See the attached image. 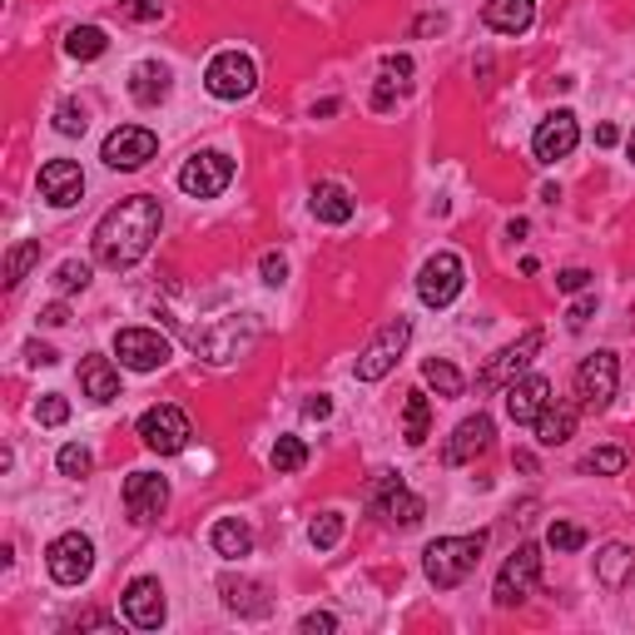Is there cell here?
Listing matches in <instances>:
<instances>
[{"label": "cell", "instance_id": "obj_1", "mask_svg": "<svg viewBox=\"0 0 635 635\" xmlns=\"http://www.w3.org/2000/svg\"><path fill=\"white\" fill-rule=\"evenodd\" d=\"M159 224H165V209L159 199L150 194H134V199H119L115 209L94 224V259L105 263V269H134L154 248L159 238Z\"/></svg>", "mask_w": 635, "mask_h": 635}, {"label": "cell", "instance_id": "obj_2", "mask_svg": "<svg viewBox=\"0 0 635 635\" xmlns=\"http://www.w3.org/2000/svg\"><path fill=\"white\" fill-rule=\"evenodd\" d=\"M482 552H487V531H471V536H437L423 552V571L437 591H452L477 571Z\"/></svg>", "mask_w": 635, "mask_h": 635}, {"label": "cell", "instance_id": "obj_3", "mask_svg": "<svg viewBox=\"0 0 635 635\" xmlns=\"http://www.w3.org/2000/svg\"><path fill=\"white\" fill-rule=\"evenodd\" d=\"M407 342H412V323H407V318L383 323V328L373 333V342L358 353L353 377H358V383H383V377L398 367V358H402V348H407Z\"/></svg>", "mask_w": 635, "mask_h": 635}, {"label": "cell", "instance_id": "obj_4", "mask_svg": "<svg viewBox=\"0 0 635 635\" xmlns=\"http://www.w3.org/2000/svg\"><path fill=\"white\" fill-rule=\"evenodd\" d=\"M204 90L213 100H248V94L259 90V65L244 50H219L209 60V70H204Z\"/></svg>", "mask_w": 635, "mask_h": 635}, {"label": "cell", "instance_id": "obj_5", "mask_svg": "<svg viewBox=\"0 0 635 635\" xmlns=\"http://www.w3.org/2000/svg\"><path fill=\"white\" fill-rule=\"evenodd\" d=\"M536 581H542V546L536 542H521L517 552L502 561V571H496V606H521V600L536 591Z\"/></svg>", "mask_w": 635, "mask_h": 635}, {"label": "cell", "instance_id": "obj_6", "mask_svg": "<svg viewBox=\"0 0 635 635\" xmlns=\"http://www.w3.org/2000/svg\"><path fill=\"white\" fill-rule=\"evenodd\" d=\"M234 184V159L224 150H199L189 154V165L179 169V189H184L189 199H213V194H224Z\"/></svg>", "mask_w": 635, "mask_h": 635}, {"label": "cell", "instance_id": "obj_7", "mask_svg": "<svg viewBox=\"0 0 635 635\" xmlns=\"http://www.w3.org/2000/svg\"><path fill=\"white\" fill-rule=\"evenodd\" d=\"M46 566H50V581H55V586H80L94 571V542L85 531H65V536L50 542Z\"/></svg>", "mask_w": 635, "mask_h": 635}, {"label": "cell", "instance_id": "obj_8", "mask_svg": "<svg viewBox=\"0 0 635 635\" xmlns=\"http://www.w3.org/2000/svg\"><path fill=\"white\" fill-rule=\"evenodd\" d=\"M542 353V328H527L517 342H506L502 353L492 358V363L482 367V377H477V388L482 392H492V388H511L517 377H527V367H531V358Z\"/></svg>", "mask_w": 635, "mask_h": 635}, {"label": "cell", "instance_id": "obj_9", "mask_svg": "<svg viewBox=\"0 0 635 635\" xmlns=\"http://www.w3.org/2000/svg\"><path fill=\"white\" fill-rule=\"evenodd\" d=\"M462 283H467V269H462L457 254H432V259L417 269V298H423L427 308H448L452 298L462 294Z\"/></svg>", "mask_w": 635, "mask_h": 635}, {"label": "cell", "instance_id": "obj_10", "mask_svg": "<svg viewBox=\"0 0 635 635\" xmlns=\"http://www.w3.org/2000/svg\"><path fill=\"white\" fill-rule=\"evenodd\" d=\"M189 417L179 407H169V402H159V407H150L140 417V442L150 452H159V457H174V452L189 448Z\"/></svg>", "mask_w": 635, "mask_h": 635}, {"label": "cell", "instance_id": "obj_11", "mask_svg": "<svg viewBox=\"0 0 635 635\" xmlns=\"http://www.w3.org/2000/svg\"><path fill=\"white\" fill-rule=\"evenodd\" d=\"M373 511L383 521H392V527L407 531V527H417V521L427 517V502L407 492V482H402L398 471H383V477H377V487H373Z\"/></svg>", "mask_w": 635, "mask_h": 635}, {"label": "cell", "instance_id": "obj_12", "mask_svg": "<svg viewBox=\"0 0 635 635\" xmlns=\"http://www.w3.org/2000/svg\"><path fill=\"white\" fill-rule=\"evenodd\" d=\"M615 383H621V363H615V353H591L586 363L576 367V398L586 412H600V407H611L615 398Z\"/></svg>", "mask_w": 635, "mask_h": 635}, {"label": "cell", "instance_id": "obj_13", "mask_svg": "<svg viewBox=\"0 0 635 635\" xmlns=\"http://www.w3.org/2000/svg\"><path fill=\"white\" fill-rule=\"evenodd\" d=\"M115 358L130 367V373H154V367L169 363V338L159 328H119Z\"/></svg>", "mask_w": 635, "mask_h": 635}, {"label": "cell", "instance_id": "obj_14", "mask_svg": "<svg viewBox=\"0 0 635 635\" xmlns=\"http://www.w3.org/2000/svg\"><path fill=\"white\" fill-rule=\"evenodd\" d=\"M165 506H169V482L159 471H130V477H125V511H130L134 527L159 521Z\"/></svg>", "mask_w": 635, "mask_h": 635}, {"label": "cell", "instance_id": "obj_15", "mask_svg": "<svg viewBox=\"0 0 635 635\" xmlns=\"http://www.w3.org/2000/svg\"><path fill=\"white\" fill-rule=\"evenodd\" d=\"M159 154V140H154V130H144V125H119L115 134L105 140V150H100V159H105L109 169H144Z\"/></svg>", "mask_w": 635, "mask_h": 635}, {"label": "cell", "instance_id": "obj_16", "mask_svg": "<svg viewBox=\"0 0 635 635\" xmlns=\"http://www.w3.org/2000/svg\"><path fill=\"white\" fill-rule=\"evenodd\" d=\"M119 606H125V621L134 625V631H159L169 615V600H165V586L154 576H134L130 586H125V596H119Z\"/></svg>", "mask_w": 635, "mask_h": 635}, {"label": "cell", "instance_id": "obj_17", "mask_svg": "<svg viewBox=\"0 0 635 635\" xmlns=\"http://www.w3.org/2000/svg\"><path fill=\"white\" fill-rule=\"evenodd\" d=\"M581 144V125L571 109H556V115H546L542 125H536V134H531V150H536V165H556V159H566V154Z\"/></svg>", "mask_w": 635, "mask_h": 635}, {"label": "cell", "instance_id": "obj_18", "mask_svg": "<svg viewBox=\"0 0 635 635\" xmlns=\"http://www.w3.org/2000/svg\"><path fill=\"white\" fill-rule=\"evenodd\" d=\"M492 437H496V427H492V417H487V412L462 417L457 432H452L448 448H442V462H448V467H467V462H477L487 448H492Z\"/></svg>", "mask_w": 635, "mask_h": 635}, {"label": "cell", "instance_id": "obj_19", "mask_svg": "<svg viewBox=\"0 0 635 635\" xmlns=\"http://www.w3.org/2000/svg\"><path fill=\"white\" fill-rule=\"evenodd\" d=\"M552 402V383H546L542 373H527V377H517L511 388H506V417L517 427H536V417H542V407Z\"/></svg>", "mask_w": 635, "mask_h": 635}, {"label": "cell", "instance_id": "obj_20", "mask_svg": "<svg viewBox=\"0 0 635 635\" xmlns=\"http://www.w3.org/2000/svg\"><path fill=\"white\" fill-rule=\"evenodd\" d=\"M40 194H46V204H55V209H75V204L85 199V174L75 159H50L46 169H40Z\"/></svg>", "mask_w": 635, "mask_h": 635}, {"label": "cell", "instance_id": "obj_21", "mask_svg": "<svg viewBox=\"0 0 635 635\" xmlns=\"http://www.w3.org/2000/svg\"><path fill=\"white\" fill-rule=\"evenodd\" d=\"M482 21L496 36H527L531 21H536V0H487Z\"/></svg>", "mask_w": 635, "mask_h": 635}, {"label": "cell", "instance_id": "obj_22", "mask_svg": "<svg viewBox=\"0 0 635 635\" xmlns=\"http://www.w3.org/2000/svg\"><path fill=\"white\" fill-rule=\"evenodd\" d=\"M219 596H224V606H229L234 615H254V621H259V615L273 611L269 591H263L259 581H234V576H224V581H219Z\"/></svg>", "mask_w": 635, "mask_h": 635}, {"label": "cell", "instance_id": "obj_23", "mask_svg": "<svg viewBox=\"0 0 635 635\" xmlns=\"http://www.w3.org/2000/svg\"><path fill=\"white\" fill-rule=\"evenodd\" d=\"M576 417H581L576 402H546L542 417H536V442H542V448H561V442H571Z\"/></svg>", "mask_w": 635, "mask_h": 635}, {"label": "cell", "instance_id": "obj_24", "mask_svg": "<svg viewBox=\"0 0 635 635\" xmlns=\"http://www.w3.org/2000/svg\"><path fill=\"white\" fill-rule=\"evenodd\" d=\"M80 388H85V398L100 402V407H105V402H115V398H119V373H115V363H109V358H100V353H90V358L80 363Z\"/></svg>", "mask_w": 635, "mask_h": 635}, {"label": "cell", "instance_id": "obj_25", "mask_svg": "<svg viewBox=\"0 0 635 635\" xmlns=\"http://www.w3.org/2000/svg\"><path fill=\"white\" fill-rule=\"evenodd\" d=\"M209 546L224 556V561H244V556L254 552V527L238 517H219L209 531Z\"/></svg>", "mask_w": 635, "mask_h": 635}, {"label": "cell", "instance_id": "obj_26", "mask_svg": "<svg viewBox=\"0 0 635 635\" xmlns=\"http://www.w3.org/2000/svg\"><path fill=\"white\" fill-rule=\"evenodd\" d=\"M308 204H313L318 224H348V219H353V209H358L353 194H348L342 184H333V179H323V184L313 189V199H308Z\"/></svg>", "mask_w": 635, "mask_h": 635}, {"label": "cell", "instance_id": "obj_27", "mask_svg": "<svg viewBox=\"0 0 635 635\" xmlns=\"http://www.w3.org/2000/svg\"><path fill=\"white\" fill-rule=\"evenodd\" d=\"M130 94H134V105L154 109V105H159V100L169 94V70H165V65H154V60L134 65V75H130Z\"/></svg>", "mask_w": 635, "mask_h": 635}, {"label": "cell", "instance_id": "obj_28", "mask_svg": "<svg viewBox=\"0 0 635 635\" xmlns=\"http://www.w3.org/2000/svg\"><path fill=\"white\" fill-rule=\"evenodd\" d=\"M427 432H432V402L423 388H412L402 402V437H407V448H423Z\"/></svg>", "mask_w": 635, "mask_h": 635}, {"label": "cell", "instance_id": "obj_29", "mask_svg": "<svg viewBox=\"0 0 635 635\" xmlns=\"http://www.w3.org/2000/svg\"><path fill=\"white\" fill-rule=\"evenodd\" d=\"M635 571V552L631 546H621V542H611V546H600V556H596V581L606 591H615L625 576Z\"/></svg>", "mask_w": 635, "mask_h": 635}, {"label": "cell", "instance_id": "obj_30", "mask_svg": "<svg viewBox=\"0 0 635 635\" xmlns=\"http://www.w3.org/2000/svg\"><path fill=\"white\" fill-rule=\"evenodd\" d=\"M109 50V36L100 25H75L70 36H65V55L70 60H100Z\"/></svg>", "mask_w": 635, "mask_h": 635}, {"label": "cell", "instance_id": "obj_31", "mask_svg": "<svg viewBox=\"0 0 635 635\" xmlns=\"http://www.w3.org/2000/svg\"><path fill=\"white\" fill-rule=\"evenodd\" d=\"M423 383L437 392V398H462V388H467V383H462V373L448 363V358H427V363H423Z\"/></svg>", "mask_w": 635, "mask_h": 635}, {"label": "cell", "instance_id": "obj_32", "mask_svg": "<svg viewBox=\"0 0 635 635\" xmlns=\"http://www.w3.org/2000/svg\"><path fill=\"white\" fill-rule=\"evenodd\" d=\"M40 263V238H25V244H15L11 254H5V288H21V278Z\"/></svg>", "mask_w": 635, "mask_h": 635}, {"label": "cell", "instance_id": "obj_33", "mask_svg": "<svg viewBox=\"0 0 635 635\" xmlns=\"http://www.w3.org/2000/svg\"><path fill=\"white\" fill-rule=\"evenodd\" d=\"M308 542H313L318 552H333V546L342 542V511H318V517L308 521Z\"/></svg>", "mask_w": 635, "mask_h": 635}, {"label": "cell", "instance_id": "obj_34", "mask_svg": "<svg viewBox=\"0 0 635 635\" xmlns=\"http://www.w3.org/2000/svg\"><path fill=\"white\" fill-rule=\"evenodd\" d=\"M303 462H308L303 437H278V442H273V471H298Z\"/></svg>", "mask_w": 635, "mask_h": 635}, {"label": "cell", "instance_id": "obj_35", "mask_svg": "<svg viewBox=\"0 0 635 635\" xmlns=\"http://www.w3.org/2000/svg\"><path fill=\"white\" fill-rule=\"evenodd\" d=\"M55 467H60V477H90V467H94V452L90 448H80V442H70V448H60V457H55Z\"/></svg>", "mask_w": 635, "mask_h": 635}, {"label": "cell", "instance_id": "obj_36", "mask_svg": "<svg viewBox=\"0 0 635 635\" xmlns=\"http://www.w3.org/2000/svg\"><path fill=\"white\" fill-rule=\"evenodd\" d=\"M55 288H60V294H85V288H90V263L65 259L55 269Z\"/></svg>", "mask_w": 635, "mask_h": 635}, {"label": "cell", "instance_id": "obj_37", "mask_svg": "<svg viewBox=\"0 0 635 635\" xmlns=\"http://www.w3.org/2000/svg\"><path fill=\"white\" fill-rule=\"evenodd\" d=\"M546 546H552V552H581V546H586V531H581L576 521H552Z\"/></svg>", "mask_w": 635, "mask_h": 635}, {"label": "cell", "instance_id": "obj_38", "mask_svg": "<svg viewBox=\"0 0 635 635\" xmlns=\"http://www.w3.org/2000/svg\"><path fill=\"white\" fill-rule=\"evenodd\" d=\"M625 462H631L625 457V448H596L586 457V471H596V477H621Z\"/></svg>", "mask_w": 635, "mask_h": 635}, {"label": "cell", "instance_id": "obj_39", "mask_svg": "<svg viewBox=\"0 0 635 635\" xmlns=\"http://www.w3.org/2000/svg\"><path fill=\"white\" fill-rule=\"evenodd\" d=\"M36 423H40V427H60V423H70V402L60 398V392H46V398L36 402Z\"/></svg>", "mask_w": 635, "mask_h": 635}, {"label": "cell", "instance_id": "obj_40", "mask_svg": "<svg viewBox=\"0 0 635 635\" xmlns=\"http://www.w3.org/2000/svg\"><path fill=\"white\" fill-rule=\"evenodd\" d=\"M119 15L134 25H150V21H165V0H119Z\"/></svg>", "mask_w": 635, "mask_h": 635}, {"label": "cell", "instance_id": "obj_41", "mask_svg": "<svg viewBox=\"0 0 635 635\" xmlns=\"http://www.w3.org/2000/svg\"><path fill=\"white\" fill-rule=\"evenodd\" d=\"M85 125H90V115H85V105H75V100H65V105L55 109V130L60 134H85Z\"/></svg>", "mask_w": 635, "mask_h": 635}, {"label": "cell", "instance_id": "obj_42", "mask_svg": "<svg viewBox=\"0 0 635 635\" xmlns=\"http://www.w3.org/2000/svg\"><path fill=\"white\" fill-rule=\"evenodd\" d=\"M298 631H303V635H333V631H338V615H333V611H308L303 621H298Z\"/></svg>", "mask_w": 635, "mask_h": 635}, {"label": "cell", "instance_id": "obj_43", "mask_svg": "<svg viewBox=\"0 0 635 635\" xmlns=\"http://www.w3.org/2000/svg\"><path fill=\"white\" fill-rule=\"evenodd\" d=\"M259 273H263V283H269V288H278V283L288 278V259H283V254H263Z\"/></svg>", "mask_w": 635, "mask_h": 635}, {"label": "cell", "instance_id": "obj_44", "mask_svg": "<svg viewBox=\"0 0 635 635\" xmlns=\"http://www.w3.org/2000/svg\"><path fill=\"white\" fill-rule=\"evenodd\" d=\"M407 75H412V55H383V80L407 85Z\"/></svg>", "mask_w": 635, "mask_h": 635}, {"label": "cell", "instance_id": "obj_45", "mask_svg": "<svg viewBox=\"0 0 635 635\" xmlns=\"http://www.w3.org/2000/svg\"><path fill=\"white\" fill-rule=\"evenodd\" d=\"M591 313H596V298H581V303L571 308V313H566V328H571V333H581V328L591 323Z\"/></svg>", "mask_w": 635, "mask_h": 635}, {"label": "cell", "instance_id": "obj_46", "mask_svg": "<svg viewBox=\"0 0 635 635\" xmlns=\"http://www.w3.org/2000/svg\"><path fill=\"white\" fill-rule=\"evenodd\" d=\"M586 283H591V273H586V269H566V273H556V288H561V294H581Z\"/></svg>", "mask_w": 635, "mask_h": 635}, {"label": "cell", "instance_id": "obj_47", "mask_svg": "<svg viewBox=\"0 0 635 635\" xmlns=\"http://www.w3.org/2000/svg\"><path fill=\"white\" fill-rule=\"evenodd\" d=\"M25 363L50 367V363H55V348H46V342H25Z\"/></svg>", "mask_w": 635, "mask_h": 635}, {"label": "cell", "instance_id": "obj_48", "mask_svg": "<svg viewBox=\"0 0 635 635\" xmlns=\"http://www.w3.org/2000/svg\"><path fill=\"white\" fill-rule=\"evenodd\" d=\"M328 412H333V402L323 398V392H318V398H308V402H303V417H313V423H323V417H328Z\"/></svg>", "mask_w": 635, "mask_h": 635}, {"label": "cell", "instance_id": "obj_49", "mask_svg": "<svg viewBox=\"0 0 635 635\" xmlns=\"http://www.w3.org/2000/svg\"><path fill=\"white\" fill-rule=\"evenodd\" d=\"M75 631H115V621H109V615H100V611H90V615H80V621H75Z\"/></svg>", "mask_w": 635, "mask_h": 635}, {"label": "cell", "instance_id": "obj_50", "mask_svg": "<svg viewBox=\"0 0 635 635\" xmlns=\"http://www.w3.org/2000/svg\"><path fill=\"white\" fill-rule=\"evenodd\" d=\"M398 105V94H392V80H377V90H373V109H392Z\"/></svg>", "mask_w": 635, "mask_h": 635}, {"label": "cell", "instance_id": "obj_51", "mask_svg": "<svg viewBox=\"0 0 635 635\" xmlns=\"http://www.w3.org/2000/svg\"><path fill=\"white\" fill-rule=\"evenodd\" d=\"M40 323H46V328H60V323H70V308H65V303H50L46 313H40Z\"/></svg>", "mask_w": 635, "mask_h": 635}, {"label": "cell", "instance_id": "obj_52", "mask_svg": "<svg viewBox=\"0 0 635 635\" xmlns=\"http://www.w3.org/2000/svg\"><path fill=\"white\" fill-rule=\"evenodd\" d=\"M596 144H600V150H611V144H621V130H615V125H596Z\"/></svg>", "mask_w": 635, "mask_h": 635}, {"label": "cell", "instance_id": "obj_53", "mask_svg": "<svg viewBox=\"0 0 635 635\" xmlns=\"http://www.w3.org/2000/svg\"><path fill=\"white\" fill-rule=\"evenodd\" d=\"M625 154H631V165H635V130H631V140H625Z\"/></svg>", "mask_w": 635, "mask_h": 635}]
</instances>
